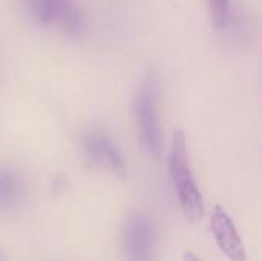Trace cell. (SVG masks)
I'll list each match as a JSON object with an SVG mask.
<instances>
[{
    "instance_id": "cell-11",
    "label": "cell",
    "mask_w": 262,
    "mask_h": 261,
    "mask_svg": "<svg viewBox=\"0 0 262 261\" xmlns=\"http://www.w3.org/2000/svg\"><path fill=\"white\" fill-rule=\"evenodd\" d=\"M0 261H9V258H8V255L0 249Z\"/></svg>"
},
{
    "instance_id": "cell-9",
    "label": "cell",
    "mask_w": 262,
    "mask_h": 261,
    "mask_svg": "<svg viewBox=\"0 0 262 261\" xmlns=\"http://www.w3.org/2000/svg\"><path fill=\"white\" fill-rule=\"evenodd\" d=\"M183 261H201V258H200L196 254H193V252H190V251H186V252L183 254Z\"/></svg>"
},
{
    "instance_id": "cell-6",
    "label": "cell",
    "mask_w": 262,
    "mask_h": 261,
    "mask_svg": "<svg viewBox=\"0 0 262 261\" xmlns=\"http://www.w3.org/2000/svg\"><path fill=\"white\" fill-rule=\"evenodd\" d=\"M210 229L213 238L220 248V251L230 261H246V248L239 237V232L229 215V212L221 208L215 206L210 218Z\"/></svg>"
},
{
    "instance_id": "cell-3",
    "label": "cell",
    "mask_w": 262,
    "mask_h": 261,
    "mask_svg": "<svg viewBox=\"0 0 262 261\" xmlns=\"http://www.w3.org/2000/svg\"><path fill=\"white\" fill-rule=\"evenodd\" d=\"M123 251L126 261H155L157 231L149 215L132 214L123 226Z\"/></svg>"
},
{
    "instance_id": "cell-10",
    "label": "cell",
    "mask_w": 262,
    "mask_h": 261,
    "mask_svg": "<svg viewBox=\"0 0 262 261\" xmlns=\"http://www.w3.org/2000/svg\"><path fill=\"white\" fill-rule=\"evenodd\" d=\"M40 2L41 0H26L28 6L31 8V11L34 12V15H37V11H38V6H40Z\"/></svg>"
},
{
    "instance_id": "cell-5",
    "label": "cell",
    "mask_w": 262,
    "mask_h": 261,
    "mask_svg": "<svg viewBox=\"0 0 262 261\" xmlns=\"http://www.w3.org/2000/svg\"><path fill=\"white\" fill-rule=\"evenodd\" d=\"M35 17L43 23H55L71 37L86 31L84 14L75 0H41Z\"/></svg>"
},
{
    "instance_id": "cell-2",
    "label": "cell",
    "mask_w": 262,
    "mask_h": 261,
    "mask_svg": "<svg viewBox=\"0 0 262 261\" xmlns=\"http://www.w3.org/2000/svg\"><path fill=\"white\" fill-rule=\"evenodd\" d=\"M160 83L155 71H147L134 97V117L138 138L149 157L158 158L161 154V126L158 115Z\"/></svg>"
},
{
    "instance_id": "cell-7",
    "label": "cell",
    "mask_w": 262,
    "mask_h": 261,
    "mask_svg": "<svg viewBox=\"0 0 262 261\" xmlns=\"http://www.w3.org/2000/svg\"><path fill=\"white\" fill-rule=\"evenodd\" d=\"M23 197L25 183L20 174L9 168H0V211L14 209Z\"/></svg>"
},
{
    "instance_id": "cell-1",
    "label": "cell",
    "mask_w": 262,
    "mask_h": 261,
    "mask_svg": "<svg viewBox=\"0 0 262 261\" xmlns=\"http://www.w3.org/2000/svg\"><path fill=\"white\" fill-rule=\"evenodd\" d=\"M169 172L186 218L192 223L200 222L204 215V200L190 166L187 140L181 129L173 134Z\"/></svg>"
},
{
    "instance_id": "cell-8",
    "label": "cell",
    "mask_w": 262,
    "mask_h": 261,
    "mask_svg": "<svg viewBox=\"0 0 262 261\" xmlns=\"http://www.w3.org/2000/svg\"><path fill=\"white\" fill-rule=\"evenodd\" d=\"M212 23L218 29L227 28L232 17V2L230 0H207Z\"/></svg>"
},
{
    "instance_id": "cell-4",
    "label": "cell",
    "mask_w": 262,
    "mask_h": 261,
    "mask_svg": "<svg viewBox=\"0 0 262 261\" xmlns=\"http://www.w3.org/2000/svg\"><path fill=\"white\" fill-rule=\"evenodd\" d=\"M83 154L92 168L104 169L115 177H127V163L114 140L101 131H91L83 138Z\"/></svg>"
}]
</instances>
